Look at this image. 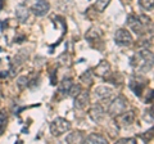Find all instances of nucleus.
I'll list each match as a JSON object with an SVG mask.
<instances>
[{
  "instance_id": "nucleus-16",
  "label": "nucleus",
  "mask_w": 154,
  "mask_h": 144,
  "mask_svg": "<svg viewBox=\"0 0 154 144\" xmlns=\"http://www.w3.org/2000/svg\"><path fill=\"white\" fill-rule=\"evenodd\" d=\"M72 79H63L59 84V92L60 93H68L71 86H72Z\"/></svg>"
},
{
  "instance_id": "nucleus-25",
  "label": "nucleus",
  "mask_w": 154,
  "mask_h": 144,
  "mask_svg": "<svg viewBox=\"0 0 154 144\" xmlns=\"http://www.w3.org/2000/svg\"><path fill=\"white\" fill-rule=\"evenodd\" d=\"M141 138L144 139V142H149V139L153 138V129H150V130H148L146 134H144V135H141Z\"/></svg>"
},
{
  "instance_id": "nucleus-7",
  "label": "nucleus",
  "mask_w": 154,
  "mask_h": 144,
  "mask_svg": "<svg viewBox=\"0 0 154 144\" xmlns=\"http://www.w3.org/2000/svg\"><path fill=\"white\" fill-rule=\"evenodd\" d=\"M31 9H32L33 14L41 17V16H45V14L49 12L50 5H49V3H48L46 0H35L33 4H32V7H31Z\"/></svg>"
},
{
  "instance_id": "nucleus-5",
  "label": "nucleus",
  "mask_w": 154,
  "mask_h": 144,
  "mask_svg": "<svg viewBox=\"0 0 154 144\" xmlns=\"http://www.w3.org/2000/svg\"><path fill=\"white\" fill-rule=\"evenodd\" d=\"M114 40L118 45H122V46H127V45H131L132 44V35L125 28H119V30L116 31V35H114Z\"/></svg>"
},
{
  "instance_id": "nucleus-19",
  "label": "nucleus",
  "mask_w": 154,
  "mask_h": 144,
  "mask_svg": "<svg viewBox=\"0 0 154 144\" xmlns=\"http://www.w3.org/2000/svg\"><path fill=\"white\" fill-rule=\"evenodd\" d=\"M139 4L144 11H153L154 0H139Z\"/></svg>"
},
{
  "instance_id": "nucleus-22",
  "label": "nucleus",
  "mask_w": 154,
  "mask_h": 144,
  "mask_svg": "<svg viewBox=\"0 0 154 144\" xmlns=\"http://www.w3.org/2000/svg\"><path fill=\"white\" fill-rule=\"evenodd\" d=\"M17 85H18L19 89H25L26 86L28 85V77L27 76H21V77L18 79V81H17Z\"/></svg>"
},
{
  "instance_id": "nucleus-13",
  "label": "nucleus",
  "mask_w": 154,
  "mask_h": 144,
  "mask_svg": "<svg viewBox=\"0 0 154 144\" xmlns=\"http://www.w3.org/2000/svg\"><path fill=\"white\" fill-rule=\"evenodd\" d=\"M16 17L19 20V22L25 23V22L28 20V17H30V11L27 9L26 5L21 4V5H18V7L16 8Z\"/></svg>"
},
{
  "instance_id": "nucleus-18",
  "label": "nucleus",
  "mask_w": 154,
  "mask_h": 144,
  "mask_svg": "<svg viewBox=\"0 0 154 144\" xmlns=\"http://www.w3.org/2000/svg\"><path fill=\"white\" fill-rule=\"evenodd\" d=\"M80 80L82 81L84 84H86L88 86H90L91 84H93V72H91L90 70H88V71H85L82 75H81V77H80Z\"/></svg>"
},
{
  "instance_id": "nucleus-14",
  "label": "nucleus",
  "mask_w": 154,
  "mask_h": 144,
  "mask_svg": "<svg viewBox=\"0 0 154 144\" xmlns=\"http://www.w3.org/2000/svg\"><path fill=\"white\" fill-rule=\"evenodd\" d=\"M85 142L86 143H90V144H95V143H102V144H105L107 143V139H104L103 136H100L98 135V134H90V135L86 136L85 139Z\"/></svg>"
},
{
  "instance_id": "nucleus-1",
  "label": "nucleus",
  "mask_w": 154,
  "mask_h": 144,
  "mask_svg": "<svg viewBox=\"0 0 154 144\" xmlns=\"http://www.w3.org/2000/svg\"><path fill=\"white\" fill-rule=\"evenodd\" d=\"M131 66L136 70H152L153 53L149 49H141L131 58Z\"/></svg>"
},
{
  "instance_id": "nucleus-6",
  "label": "nucleus",
  "mask_w": 154,
  "mask_h": 144,
  "mask_svg": "<svg viewBox=\"0 0 154 144\" xmlns=\"http://www.w3.org/2000/svg\"><path fill=\"white\" fill-rule=\"evenodd\" d=\"M127 25L136 35H141L144 30H145V26H144V23L141 22L140 17L134 16V14H130L127 17Z\"/></svg>"
},
{
  "instance_id": "nucleus-24",
  "label": "nucleus",
  "mask_w": 154,
  "mask_h": 144,
  "mask_svg": "<svg viewBox=\"0 0 154 144\" xmlns=\"http://www.w3.org/2000/svg\"><path fill=\"white\" fill-rule=\"evenodd\" d=\"M117 143H119V144H125V143L134 144V143H136V139H135V138H122V139H118Z\"/></svg>"
},
{
  "instance_id": "nucleus-12",
  "label": "nucleus",
  "mask_w": 154,
  "mask_h": 144,
  "mask_svg": "<svg viewBox=\"0 0 154 144\" xmlns=\"http://www.w3.org/2000/svg\"><path fill=\"white\" fill-rule=\"evenodd\" d=\"M94 72H95V75L99 76V77H104L105 79L109 75V72H110V66H109V63L107 61H102L98 66L95 67Z\"/></svg>"
},
{
  "instance_id": "nucleus-8",
  "label": "nucleus",
  "mask_w": 154,
  "mask_h": 144,
  "mask_svg": "<svg viewBox=\"0 0 154 144\" xmlns=\"http://www.w3.org/2000/svg\"><path fill=\"white\" fill-rule=\"evenodd\" d=\"M117 124L119 125V126H122V127H126V126H130L132 122H134V120H135V113L132 111H126V112H122V113H119L117 114Z\"/></svg>"
},
{
  "instance_id": "nucleus-26",
  "label": "nucleus",
  "mask_w": 154,
  "mask_h": 144,
  "mask_svg": "<svg viewBox=\"0 0 154 144\" xmlns=\"http://www.w3.org/2000/svg\"><path fill=\"white\" fill-rule=\"evenodd\" d=\"M144 102L145 103H152V90H149V93L146 95V98L144 99Z\"/></svg>"
},
{
  "instance_id": "nucleus-2",
  "label": "nucleus",
  "mask_w": 154,
  "mask_h": 144,
  "mask_svg": "<svg viewBox=\"0 0 154 144\" xmlns=\"http://www.w3.org/2000/svg\"><path fill=\"white\" fill-rule=\"evenodd\" d=\"M71 129V122L63 117H57L50 124V133L54 136H60Z\"/></svg>"
},
{
  "instance_id": "nucleus-27",
  "label": "nucleus",
  "mask_w": 154,
  "mask_h": 144,
  "mask_svg": "<svg viewBox=\"0 0 154 144\" xmlns=\"http://www.w3.org/2000/svg\"><path fill=\"white\" fill-rule=\"evenodd\" d=\"M8 74H7V72H2V75H0V76H2V77H5V76H7Z\"/></svg>"
},
{
  "instance_id": "nucleus-4",
  "label": "nucleus",
  "mask_w": 154,
  "mask_h": 144,
  "mask_svg": "<svg viewBox=\"0 0 154 144\" xmlns=\"http://www.w3.org/2000/svg\"><path fill=\"white\" fill-rule=\"evenodd\" d=\"M125 109H126V100L122 97H117L110 102L108 107V113L110 116H117V114L122 113Z\"/></svg>"
},
{
  "instance_id": "nucleus-9",
  "label": "nucleus",
  "mask_w": 154,
  "mask_h": 144,
  "mask_svg": "<svg viewBox=\"0 0 154 144\" xmlns=\"http://www.w3.org/2000/svg\"><path fill=\"white\" fill-rule=\"evenodd\" d=\"M75 98V108L77 109H85L89 104V93L88 92H81L76 95Z\"/></svg>"
},
{
  "instance_id": "nucleus-21",
  "label": "nucleus",
  "mask_w": 154,
  "mask_h": 144,
  "mask_svg": "<svg viewBox=\"0 0 154 144\" xmlns=\"http://www.w3.org/2000/svg\"><path fill=\"white\" fill-rule=\"evenodd\" d=\"M5 126H7V114L4 111H0V135L3 134Z\"/></svg>"
},
{
  "instance_id": "nucleus-3",
  "label": "nucleus",
  "mask_w": 154,
  "mask_h": 144,
  "mask_svg": "<svg viewBox=\"0 0 154 144\" xmlns=\"http://www.w3.org/2000/svg\"><path fill=\"white\" fill-rule=\"evenodd\" d=\"M146 85H148V80L145 77H143V76H132L128 81L130 89H131L135 93V95H137V97H141L143 95V90L146 88Z\"/></svg>"
},
{
  "instance_id": "nucleus-11",
  "label": "nucleus",
  "mask_w": 154,
  "mask_h": 144,
  "mask_svg": "<svg viewBox=\"0 0 154 144\" xmlns=\"http://www.w3.org/2000/svg\"><path fill=\"white\" fill-rule=\"evenodd\" d=\"M89 116L94 122H100L104 118V109H103V107L102 105H99V104L93 105V107L90 108V111H89Z\"/></svg>"
},
{
  "instance_id": "nucleus-23",
  "label": "nucleus",
  "mask_w": 154,
  "mask_h": 144,
  "mask_svg": "<svg viewBox=\"0 0 154 144\" xmlns=\"http://www.w3.org/2000/svg\"><path fill=\"white\" fill-rule=\"evenodd\" d=\"M80 92H81V86H80V85H73V84H72V86H71V89H69L68 94L72 95V97H76V95L79 94Z\"/></svg>"
},
{
  "instance_id": "nucleus-15",
  "label": "nucleus",
  "mask_w": 154,
  "mask_h": 144,
  "mask_svg": "<svg viewBox=\"0 0 154 144\" xmlns=\"http://www.w3.org/2000/svg\"><path fill=\"white\" fill-rule=\"evenodd\" d=\"M84 140V136L80 131H75V133H71L66 138V142L67 143H81Z\"/></svg>"
},
{
  "instance_id": "nucleus-17",
  "label": "nucleus",
  "mask_w": 154,
  "mask_h": 144,
  "mask_svg": "<svg viewBox=\"0 0 154 144\" xmlns=\"http://www.w3.org/2000/svg\"><path fill=\"white\" fill-rule=\"evenodd\" d=\"M109 3H110V0H96L94 4V9L96 12L102 13V12H104V9L109 5Z\"/></svg>"
},
{
  "instance_id": "nucleus-10",
  "label": "nucleus",
  "mask_w": 154,
  "mask_h": 144,
  "mask_svg": "<svg viewBox=\"0 0 154 144\" xmlns=\"http://www.w3.org/2000/svg\"><path fill=\"white\" fill-rule=\"evenodd\" d=\"M112 88H109V86H104V85H100V86H96L94 89V94L95 97L100 99V100H105L110 98V95H112Z\"/></svg>"
},
{
  "instance_id": "nucleus-20",
  "label": "nucleus",
  "mask_w": 154,
  "mask_h": 144,
  "mask_svg": "<svg viewBox=\"0 0 154 144\" xmlns=\"http://www.w3.org/2000/svg\"><path fill=\"white\" fill-rule=\"evenodd\" d=\"M99 32L95 30V28H91V30L86 33V39H88L89 41H94V40H98L99 39Z\"/></svg>"
}]
</instances>
